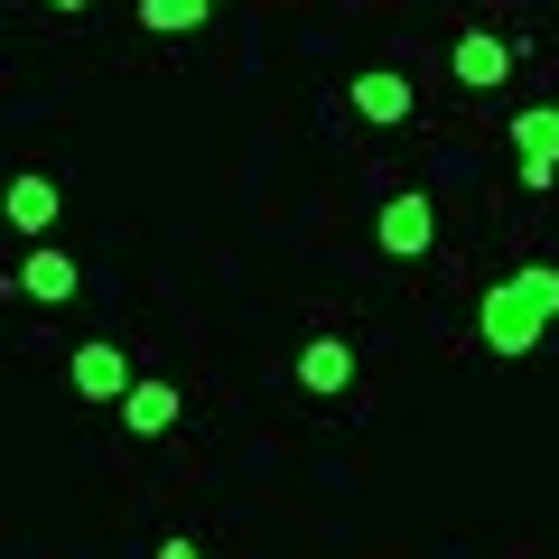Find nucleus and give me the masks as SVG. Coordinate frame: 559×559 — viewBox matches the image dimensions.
Wrapping results in <instances>:
<instances>
[{
	"mask_svg": "<svg viewBox=\"0 0 559 559\" xmlns=\"http://www.w3.org/2000/svg\"><path fill=\"white\" fill-rule=\"evenodd\" d=\"M411 75H401V66H364L355 75V121H373V131H401V121H411Z\"/></svg>",
	"mask_w": 559,
	"mask_h": 559,
	"instance_id": "6e6552de",
	"label": "nucleus"
},
{
	"mask_svg": "<svg viewBox=\"0 0 559 559\" xmlns=\"http://www.w3.org/2000/svg\"><path fill=\"white\" fill-rule=\"evenodd\" d=\"M10 289H20V299H38V308H66V299L84 289V271L57 252V242H38V252L20 261V280H10Z\"/></svg>",
	"mask_w": 559,
	"mask_h": 559,
	"instance_id": "9d476101",
	"label": "nucleus"
},
{
	"mask_svg": "<svg viewBox=\"0 0 559 559\" xmlns=\"http://www.w3.org/2000/svg\"><path fill=\"white\" fill-rule=\"evenodd\" d=\"M205 10H224V0H205Z\"/></svg>",
	"mask_w": 559,
	"mask_h": 559,
	"instance_id": "4468645a",
	"label": "nucleus"
},
{
	"mask_svg": "<svg viewBox=\"0 0 559 559\" xmlns=\"http://www.w3.org/2000/svg\"><path fill=\"white\" fill-rule=\"evenodd\" d=\"M150 559H205V540H187V532H168V540H159V550H150Z\"/></svg>",
	"mask_w": 559,
	"mask_h": 559,
	"instance_id": "f8f14e48",
	"label": "nucleus"
},
{
	"mask_svg": "<svg viewBox=\"0 0 559 559\" xmlns=\"http://www.w3.org/2000/svg\"><path fill=\"white\" fill-rule=\"evenodd\" d=\"M66 382H75L84 401H121L131 392V345H112V336H94V345H75V355H66Z\"/></svg>",
	"mask_w": 559,
	"mask_h": 559,
	"instance_id": "20e7f679",
	"label": "nucleus"
},
{
	"mask_svg": "<svg viewBox=\"0 0 559 559\" xmlns=\"http://www.w3.org/2000/svg\"><path fill=\"white\" fill-rule=\"evenodd\" d=\"M373 242H382V261H419L429 242H439V205L419 197V187L382 197V215H373Z\"/></svg>",
	"mask_w": 559,
	"mask_h": 559,
	"instance_id": "f03ea898",
	"label": "nucleus"
},
{
	"mask_svg": "<svg viewBox=\"0 0 559 559\" xmlns=\"http://www.w3.org/2000/svg\"><path fill=\"white\" fill-rule=\"evenodd\" d=\"M112 411H121V429H131V439H168V429L187 419V392H178V382H159V373H140Z\"/></svg>",
	"mask_w": 559,
	"mask_h": 559,
	"instance_id": "39448f33",
	"label": "nucleus"
},
{
	"mask_svg": "<svg viewBox=\"0 0 559 559\" xmlns=\"http://www.w3.org/2000/svg\"><path fill=\"white\" fill-rule=\"evenodd\" d=\"M550 326H559V271H550V261H532V271L495 280V289H485V308H476L485 355H532Z\"/></svg>",
	"mask_w": 559,
	"mask_h": 559,
	"instance_id": "f257e3e1",
	"label": "nucleus"
},
{
	"mask_svg": "<svg viewBox=\"0 0 559 559\" xmlns=\"http://www.w3.org/2000/svg\"><path fill=\"white\" fill-rule=\"evenodd\" d=\"M47 10H57V20H75V10H84V0H47Z\"/></svg>",
	"mask_w": 559,
	"mask_h": 559,
	"instance_id": "ddd939ff",
	"label": "nucleus"
},
{
	"mask_svg": "<svg viewBox=\"0 0 559 559\" xmlns=\"http://www.w3.org/2000/svg\"><path fill=\"white\" fill-rule=\"evenodd\" d=\"M503 140H513V159H522V187L559 178V103H522V112L503 121Z\"/></svg>",
	"mask_w": 559,
	"mask_h": 559,
	"instance_id": "7ed1b4c3",
	"label": "nucleus"
},
{
	"mask_svg": "<svg viewBox=\"0 0 559 559\" xmlns=\"http://www.w3.org/2000/svg\"><path fill=\"white\" fill-rule=\"evenodd\" d=\"M289 373H299V392L336 401V392H355V345L345 336H308L299 355H289Z\"/></svg>",
	"mask_w": 559,
	"mask_h": 559,
	"instance_id": "0eeeda50",
	"label": "nucleus"
},
{
	"mask_svg": "<svg viewBox=\"0 0 559 559\" xmlns=\"http://www.w3.org/2000/svg\"><path fill=\"white\" fill-rule=\"evenodd\" d=\"M0 215L20 224L28 242H47V234H57V215H66V187L47 178V168H20V178H10V197H0Z\"/></svg>",
	"mask_w": 559,
	"mask_h": 559,
	"instance_id": "423d86ee",
	"label": "nucleus"
},
{
	"mask_svg": "<svg viewBox=\"0 0 559 559\" xmlns=\"http://www.w3.org/2000/svg\"><path fill=\"white\" fill-rule=\"evenodd\" d=\"M197 20H205V0H140V28H159V38H178Z\"/></svg>",
	"mask_w": 559,
	"mask_h": 559,
	"instance_id": "9b49d317",
	"label": "nucleus"
},
{
	"mask_svg": "<svg viewBox=\"0 0 559 559\" xmlns=\"http://www.w3.org/2000/svg\"><path fill=\"white\" fill-rule=\"evenodd\" d=\"M448 75H457V84H466V94H495V84H503V75H513V47H503V38H495V28H466V38H457V47H448Z\"/></svg>",
	"mask_w": 559,
	"mask_h": 559,
	"instance_id": "1a4fd4ad",
	"label": "nucleus"
}]
</instances>
